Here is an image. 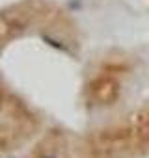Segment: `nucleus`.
<instances>
[{"instance_id":"obj_1","label":"nucleus","mask_w":149,"mask_h":158,"mask_svg":"<svg viewBox=\"0 0 149 158\" xmlns=\"http://www.w3.org/2000/svg\"><path fill=\"white\" fill-rule=\"evenodd\" d=\"M24 35H39L69 52L79 50L73 21L50 0H21L0 11V50Z\"/></svg>"},{"instance_id":"obj_2","label":"nucleus","mask_w":149,"mask_h":158,"mask_svg":"<svg viewBox=\"0 0 149 158\" xmlns=\"http://www.w3.org/2000/svg\"><path fill=\"white\" fill-rule=\"evenodd\" d=\"M80 158H147L149 156V102L134 108L117 121L88 132L79 143Z\"/></svg>"},{"instance_id":"obj_3","label":"nucleus","mask_w":149,"mask_h":158,"mask_svg":"<svg viewBox=\"0 0 149 158\" xmlns=\"http://www.w3.org/2000/svg\"><path fill=\"white\" fill-rule=\"evenodd\" d=\"M134 74V58L123 50H110L93 61L86 73L82 101L90 112L117 106Z\"/></svg>"},{"instance_id":"obj_4","label":"nucleus","mask_w":149,"mask_h":158,"mask_svg":"<svg viewBox=\"0 0 149 158\" xmlns=\"http://www.w3.org/2000/svg\"><path fill=\"white\" fill-rule=\"evenodd\" d=\"M41 128L39 117L0 82V152H13L24 147Z\"/></svg>"},{"instance_id":"obj_5","label":"nucleus","mask_w":149,"mask_h":158,"mask_svg":"<svg viewBox=\"0 0 149 158\" xmlns=\"http://www.w3.org/2000/svg\"><path fill=\"white\" fill-rule=\"evenodd\" d=\"M26 158H73L71 154V147L67 141V136L54 128L50 132H47L28 152Z\"/></svg>"}]
</instances>
